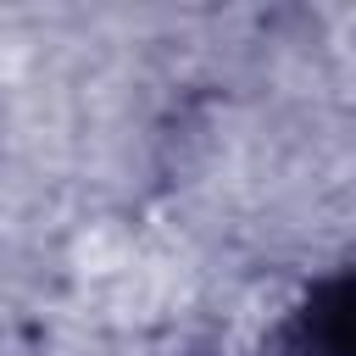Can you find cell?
I'll return each instance as SVG.
<instances>
[{
  "mask_svg": "<svg viewBox=\"0 0 356 356\" xmlns=\"http://www.w3.org/2000/svg\"><path fill=\"white\" fill-rule=\"evenodd\" d=\"M289 356H356V267L323 278L284 328Z\"/></svg>",
  "mask_w": 356,
  "mask_h": 356,
  "instance_id": "6da1fadb",
  "label": "cell"
}]
</instances>
